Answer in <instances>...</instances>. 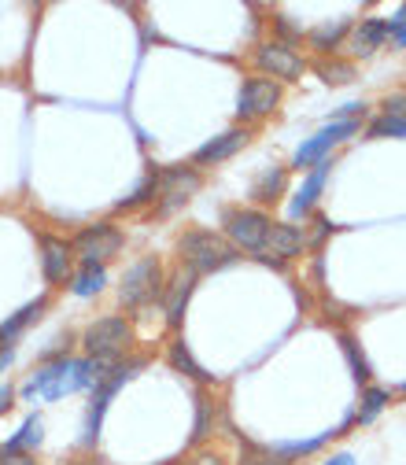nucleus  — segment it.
<instances>
[{"label": "nucleus", "instance_id": "f257e3e1", "mask_svg": "<svg viewBox=\"0 0 406 465\" xmlns=\"http://www.w3.org/2000/svg\"><path fill=\"white\" fill-rule=\"evenodd\" d=\"M111 366L93 362V359H71V355H55L41 362L26 381H23V399L26 402H55L64 395H74L82 388H96L107 377Z\"/></svg>", "mask_w": 406, "mask_h": 465}, {"label": "nucleus", "instance_id": "f03ea898", "mask_svg": "<svg viewBox=\"0 0 406 465\" xmlns=\"http://www.w3.org/2000/svg\"><path fill=\"white\" fill-rule=\"evenodd\" d=\"M178 255H182V266L193 270L196 277L214 273V270H225L229 262H237V248L229 244L225 237H218V232H211V229H189V232H182Z\"/></svg>", "mask_w": 406, "mask_h": 465}, {"label": "nucleus", "instance_id": "7ed1b4c3", "mask_svg": "<svg viewBox=\"0 0 406 465\" xmlns=\"http://www.w3.org/2000/svg\"><path fill=\"white\" fill-rule=\"evenodd\" d=\"M134 343V325L123 318V314H111V318H100L93 322L85 332H82V347L93 362H104V366H114V359H123Z\"/></svg>", "mask_w": 406, "mask_h": 465}, {"label": "nucleus", "instance_id": "20e7f679", "mask_svg": "<svg viewBox=\"0 0 406 465\" xmlns=\"http://www.w3.org/2000/svg\"><path fill=\"white\" fill-rule=\"evenodd\" d=\"M166 288V273H163V262L155 255H144L137 259L126 273H123V284H119V303L126 311H141L144 303L159 300Z\"/></svg>", "mask_w": 406, "mask_h": 465}, {"label": "nucleus", "instance_id": "39448f33", "mask_svg": "<svg viewBox=\"0 0 406 465\" xmlns=\"http://www.w3.org/2000/svg\"><path fill=\"white\" fill-rule=\"evenodd\" d=\"M200 185H203V178H200L196 166L178 163V166L159 170V173H155V203H159L155 214L166 218V214H173V211H182V207L200 193Z\"/></svg>", "mask_w": 406, "mask_h": 465}, {"label": "nucleus", "instance_id": "423d86ee", "mask_svg": "<svg viewBox=\"0 0 406 465\" xmlns=\"http://www.w3.org/2000/svg\"><path fill=\"white\" fill-rule=\"evenodd\" d=\"M255 71L262 74V78H270V82H300L303 78V71H307V60L296 52V45H284L281 37H273V41H262V45H255Z\"/></svg>", "mask_w": 406, "mask_h": 465}, {"label": "nucleus", "instance_id": "0eeeda50", "mask_svg": "<svg viewBox=\"0 0 406 465\" xmlns=\"http://www.w3.org/2000/svg\"><path fill=\"white\" fill-rule=\"evenodd\" d=\"M222 225H225V241L237 252L259 255L266 244V232H270V214L255 211V207H233L222 214Z\"/></svg>", "mask_w": 406, "mask_h": 465}, {"label": "nucleus", "instance_id": "6e6552de", "mask_svg": "<svg viewBox=\"0 0 406 465\" xmlns=\"http://www.w3.org/2000/svg\"><path fill=\"white\" fill-rule=\"evenodd\" d=\"M126 237H123V229L119 225H111V222H96V225H85L78 237L71 241L74 255L82 259V266H104L111 262L114 255L123 252Z\"/></svg>", "mask_w": 406, "mask_h": 465}, {"label": "nucleus", "instance_id": "1a4fd4ad", "mask_svg": "<svg viewBox=\"0 0 406 465\" xmlns=\"http://www.w3.org/2000/svg\"><path fill=\"white\" fill-rule=\"evenodd\" d=\"M359 126H362V123H329V126H322L314 137H307V141L296 148L292 166H296V170H311V166H318L322 159H332V148H340L343 141L359 137Z\"/></svg>", "mask_w": 406, "mask_h": 465}, {"label": "nucleus", "instance_id": "9d476101", "mask_svg": "<svg viewBox=\"0 0 406 465\" xmlns=\"http://www.w3.org/2000/svg\"><path fill=\"white\" fill-rule=\"evenodd\" d=\"M141 366H144V359H126L123 366H111L107 377L96 384V395H93V402H89V418H85V443H96L100 425H104V414H107V406H111V395L119 391Z\"/></svg>", "mask_w": 406, "mask_h": 465}, {"label": "nucleus", "instance_id": "9b49d317", "mask_svg": "<svg viewBox=\"0 0 406 465\" xmlns=\"http://www.w3.org/2000/svg\"><path fill=\"white\" fill-rule=\"evenodd\" d=\"M307 248V232L303 225H288V222H270V232H266V244L262 252L255 255L259 262L273 266V270H284L292 259H300Z\"/></svg>", "mask_w": 406, "mask_h": 465}, {"label": "nucleus", "instance_id": "f8f14e48", "mask_svg": "<svg viewBox=\"0 0 406 465\" xmlns=\"http://www.w3.org/2000/svg\"><path fill=\"white\" fill-rule=\"evenodd\" d=\"M281 96H284V89L277 82H270L262 74L244 78L241 96H237V119L241 123H255V119H262V114H273L281 107Z\"/></svg>", "mask_w": 406, "mask_h": 465}, {"label": "nucleus", "instance_id": "ddd939ff", "mask_svg": "<svg viewBox=\"0 0 406 465\" xmlns=\"http://www.w3.org/2000/svg\"><path fill=\"white\" fill-rule=\"evenodd\" d=\"M252 144V130L248 126H233V130H225L218 137H211L207 144H200L193 152V166H218L225 159H233L237 152H244Z\"/></svg>", "mask_w": 406, "mask_h": 465}, {"label": "nucleus", "instance_id": "4468645a", "mask_svg": "<svg viewBox=\"0 0 406 465\" xmlns=\"http://www.w3.org/2000/svg\"><path fill=\"white\" fill-rule=\"evenodd\" d=\"M71 266H74V248H71V241H64V237H41V273H45V281L52 284V288H60V284H67L71 281Z\"/></svg>", "mask_w": 406, "mask_h": 465}, {"label": "nucleus", "instance_id": "2eb2a0df", "mask_svg": "<svg viewBox=\"0 0 406 465\" xmlns=\"http://www.w3.org/2000/svg\"><path fill=\"white\" fill-rule=\"evenodd\" d=\"M329 173H332V159H322L318 166H311V173L303 178L300 193L288 200V218L303 222V218L314 214V207H318V200H322V189H325V182H329Z\"/></svg>", "mask_w": 406, "mask_h": 465}, {"label": "nucleus", "instance_id": "dca6fc26", "mask_svg": "<svg viewBox=\"0 0 406 465\" xmlns=\"http://www.w3.org/2000/svg\"><path fill=\"white\" fill-rule=\"evenodd\" d=\"M384 41H388V19H381V15H366V19L352 23L343 48L352 52V55H359V60H366V55H373L377 48H384Z\"/></svg>", "mask_w": 406, "mask_h": 465}, {"label": "nucleus", "instance_id": "f3484780", "mask_svg": "<svg viewBox=\"0 0 406 465\" xmlns=\"http://www.w3.org/2000/svg\"><path fill=\"white\" fill-rule=\"evenodd\" d=\"M193 288H196V273L193 270H178L173 273V281L163 288V296H166V322L170 325H182L185 318V307H189V296H193Z\"/></svg>", "mask_w": 406, "mask_h": 465}, {"label": "nucleus", "instance_id": "a211bd4d", "mask_svg": "<svg viewBox=\"0 0 406 465\" xmlns=\"http://www.w3.org/2000/svg\"><path fill=\"white\" fill-rule=\"evenodd\" d=\"M45 311H48V296H37L34 303L19 307L5 325H0V351H5V347H12V343H15V340H19V336H23V332H26V329L45 314Z\"/></svg>", "mask_w": 406, "mask_h": 465}, {"label": "nucleus", "instance_id": "6ab92c4d", "mask_svg": "<svg viewBox=\"0 0 406 465\" xmlns=\"http://www.w3.org/2000/svg\"><path fill=\"white\" fill-rule=\"evenodd\" d=\"M284 189H288V170L284 166H270L266 173H259V182L252 185V200L273 203V200L284 196Z\"/></svg>", "mask_w": 406, "mask_h": 465}, {"label": "nucleus", "instance_id": "aec40b11", "mask_svg": "<svg viewBox=\"0 0 406 465\" xmlns=\"http://www.w3.org/2000/svg\"><path fill=\"white\" fill-rule=\"evenodd\" d=\"M104 284H107V270H104V266H82V270L71 273V281H67V288H71L74 296H82V300L100 296Z\"/></svg>", "mask_w": 406, "mask_h": 465}, {"label": "nucleus", "instance_id": "412c9836", "mask_svg": "<svg viewBox=\"0 0 406 465\" xmlns=\"http://www.w3.org/2000/svg\"><path fill=\"white\" fill-rule=\"evenodd\" d=\"M166 359H170V366L178 370V373H185V377H193V381H200V384L211 381V373H203V366L193 359V351H189V343H185V340H173Z\"/></svg>", "mask_w": 406, "mask_h": 465}, {"label": "nucleus", "instance_id": "4be33fe9", "mask_svg": "<svg viewBox=\"0 0 406 465\" xmlns=\"http://www.w3.org/2000/svg\"><path fill=\"white\" fill-rule=\"evenodd\" d=\"M347 30H352V23H336V26H318V30H311L307 34V45L314 48V52H336V48H343V41H347Z\"/></svg>", "mask_w": 406, "mask_h": 465}, {"label": "nucleus", "instance_id": "5701e85b", "mask_svg": "<svg viewBox=\"0 0 406 465\" xmlns=\"http://www.w3.org/2000/svg\"><path fill=\"white\" fill-rule=\"evenodd\" d=\"M41 436H45V421H41L37 414H30V418L23 421V429L5 443V450H8V454H26L30 447L41 443Z\"/></svg>", "mask_w": 406, "mask_h": 465}, {"label": "nucleus", "instance_id": "b1692460", "mask_svg": "<svg viewBox=\"0 0 406 465\" xmlns=\"http://www.w3.org/2000/svg\"><path fill=\"white\" fill-rule=\"evenodd\" d=\"M388 402H391V391H388V388L370 384V388L362 391V402H359V425H373V421H377V414H381V411H388Z\"/></svg>", "mask_w": 406, "mask_h": 465}, {"label": "nucleus", "instance_id": "393cba45", "mask_svg": "<svg viewBox=\"0 0 406 465\" xmlns=\"http://www.w3.org/2000/svg\"><path fill=\"white\" fill-rule=\"evenodd\" d=\"M241 465H292V461L281 458L273 447H262V443H252L241 436Z\"/></svg>", "mask_w": 406, "mask_h": 465}, {"label": "nucleus", "instance_id": "a878e982", "mask_svg": "<svg viewBox=\"0 0 406 465\" xmlns=\"http://www.w3.org/2000/svg\"><path fill=\"white\" fill-rule=\"evenodd\" d=\"M314 74L322 82H332V85H343L355 78V64L352 60H336V55H329V60H318L314 64Z\"/></svg>", "mask_w": 406, "mask_h": 465}, {"label": "nucleus", "instance_id": "bb28decb", "mask_svg": "<svg viewBox=\"0 0 406 465\" xmlns=\"http://www.w3.org/2000/svg\"><path fill=\"white\" fill-rule=\"evenodd\" d=\"M340 347H343V355H347V366H352V373H355V381L359 384H366L370 377H373V370H370V362H366V355H362V347L352 340V336H340Z\"/></svg>", "mask_w": 406, "mask_h": 465}, {"label": "nucleus", "instance_id": "cd10ccee", "mask_svg": "<svg viewBox=\"0 0 406 465\" xmlns=\"http://www.w3.org/2000/svg\"><path fill=\"white\" fill-rule=\"evenodd\" d=\"M332 436H340V432H325V436H318V440H296V443H277L273 450L281 454V458H288V461H296V458H307V454H314V450H322Z\"/></svg>", "mask_w": 406, "mask_h": 465}, {"label": "nucleus", "instance_id": "c85d7f7f", "mask_svg": "<svg viewBox=\"0 0 406 465\" xmlns=\"http://www.w3.org/2000/svg\"><path fill=\"white\" fill-rule=\"evenodd\" d=\"M366 137L370 141H384V137H402L406 141V123L391 119V114H377V119L366 126Z\"/></svg>", "mask_w": 406, "mask_h": 465}, {"label": "nucleus", "instance_id": "c756f323", "mask_svg": "<svg viewBox=\"0 0 406 465\" xmlns=\"http://www.w3.org/2000/svg\"><path fill=\"white\" fill-rule=\"evenodd\" d=\"M155 173H159V170H152V173H148V178H144V182L134 189V196H126V200H119V203H114V211L123 214V211H134V207H144V203H152V200H155Z\"/></svg>", "mask_w": 406, "mask_h": 465}, {"label": "nucleus", "instance_id": "7c9ffc66", "mask_svg": "<svg viewBox=\"0 0 406 465\" xmlns=\"http://www.w3.org/2000/svg\"><path fill=\"white\" fill-rule=\"evenodd\" d=\"M211 429H214V399L211 395H200L196 399V432H193V440L211 436Z\"/></svg>", "mask_w": 406, "mask_h": 465}, {"label": "nucleus", "instance_id": "2f4dec72", "mask_svg": "<svg viewBox=\"0 0 406 465\" xmlns=\"http://www.w3.org/2000/svg\"><path fill=\"white\" fill-rule=\"evenodd\" d=\"M388 41L406 52V8H399V12L388 19Z\"/></svg>", "mask_w": 406, "mask_h": 465}, {"label": "nucleus", "instance_id": "473e14b6", "mask_svg": "<svg viewBox=\"0 0 406 465\" xmlns=\"http://www.w3.org/2000/svg\"><path fill=\"white\" fill-rule=\"evenodd\" d=\"M381 114H391V119H402L406 123V93H391L384 100V111Z\"/></svg>", "mask_w": 406, "mask_h": 465}, {"label": "nucleus", "instance_id": "72a5a7b5", "mask_svg": "<svg viewBox=\"0 0 406 465\" xmlns=\"http://www.w3.org/2000/svg\"><path fill=\"white\" fill-rule=\"evenodd\" d=\"M185 465H225V458H222L218 450H200V454H193Z\"/></svg>", "mask_w": 406, "mask_h": 465}, {"label": "nucleus", "instance_id": "f704fd0d", "mask_svg": "<svg viewBox=\"0 0 406 465\" xmlns=\"http://www.w3.org/2000/svg\"><path fill=\"white\" fill-rule=\"evenodd\" d=\"M12 399H15V388L5 384V388H0V414H8V411H12Z\"/></svg>", "mask_w": 406, "mask_h": 465}, {"label": "nucleus", "instance_id": "c9c22d12", "mask_svg": "<svg viewBox=\"0 0 406 465\" xmlns=\"http://www.w3.org/2000/svg\"><path fill=\"white\" fill-rule=\"evenodd\" d=\"M325 465H355V458H352V454H332Z\"/></svg>", "mask_w": 406, "mask_h": 465}, {"label": "nucleus", "instance_id": "e433bc0d", "mask_svg": "<svg viewBox=\"0 0 406 465\" xmlns=\"http://www.w3.org/2000/svg\"><path fill=\"white\" fill-rule=\"evenodd\" d=\"M12 366V351H0V370H8Z\"/></svg>", "mask_w": 406, "mask_h": 465}, {"label": "nucleus", "instance_id": "4c0bfd02", "mask_svg": "<svg viewBox=\"0 0 406 465\" xmlns=\"http://www.w3.org/2000/svg\"><path fill=\"white\" fill-rule=\"evenodd\" d=\"M402 391H406V384H402Z\"/></svg>", "mask_w": 406, "mask_h": 465}]
</instances>
